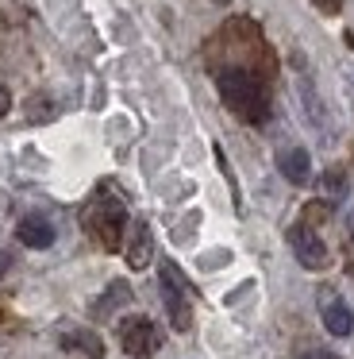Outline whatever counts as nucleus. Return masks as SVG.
<instances>
[{
    "instance_id": "1",
    "label": "nucleus",
    "mask_w": 354,
    "mask_h": 359,
    "mask_svg": "<svg viewBox=\"0 0 354 359\" xmlns=\"http://www.w3.org/2000/svg\"><path fill=\"white\" fill-rule=\"evenodd\" d=\"M215 86H220L223 104H227L239 120H246V124H262V120L269 116L266 86H262L254 74H246V70H223L220 78H215Z\"/></svg>"
},
{
    "instance_id": "2",
    "label": "nucleus",
    "mask_w": 354,
    "mask_h": 359,
    "mask_svg": "<svg viewBox=\"0 0 354 359\" xmlns=\"http://www.w3.org/2000/svg\"><path fill=\"white\" fill-rule=\"evenodd\" d=\"M158 290H162V305H166V317L177 332H189L192 325V305H189V286H185L177 263H162L158 266Z\"/></svg>"
},
{
    "instance_id": "3",
    "label": "nucleus",
    "mask_w": 354,
    "mask_h": 359,
    "mask_svg": "<svg viewBox=\"0 0 354 359\" xmlns=\"http://www.w3.org/2000/svg\"><path fill=\"white\" fill-rule=\"evenodd\" d=\"M123 224H127V209H123V201H115V197H108V194L92 197L89 212H85V228H89L104 248H120Z\"/></svg>"
},
{
    "instance_id": "4",
    "label": "nucleus",
    "mask_w": 354,
    "mask_h": 359,
    "mask_svg": "<svg viewBox=\"0 0 354 359\" xmlns=\"http://www.w3.org/2000/svg\"><path fill=\"white\" fill-rule=\"evenodd\" d=\"M120 348L131 359H150L162 348V328L150 317H127L120 325Z\"/></svg>"
},
{
    "instance_id": "5",
    "label": "nucleus",
    "mask_w": 354,
    "mask_h": 359,
    "mask_svg": "<svg viewBox=\"0 0 354 359\" xmlns=\"http://www.w3.org/2000/svg\"><path fill=\"white\" fill-rule=\"evenodd\" d=\"M289 248H292V255H297V263L308 266V271H323V263H327V248H323V240L312 232V228H304V224L289 228Z\"/></svg>"
},
{
    "instance_id": "6",
    "label": "nucleus",
    "mask_w": 354,
    "mask_h": 359,
    "mask_svg": "<svg viewBox=\"0 0 354 359\" xmlns=\"http://www.w3.org/2000/svg\"><path fill=\"white\" fill-rule=\"evenodd\" d=\"M123 255H127L131 271H146V266H150V259H154V236H150V224H146V220H139V224H135V232H131Z\"/></svg>"
},
{
    "instance_id": "7",
    "label": "nucleus",
    "mask_w": 354,
    "mask_h": 359,
    "mask_svg": "<svg viewBox=\"0 0 354 359\" xmlns=\"http://www.w3.org/2000/svg\"><path fill=\"white\" fill-rule=\"evenodd\" d=\"M15 236H20V243H27L31 251H46L58 232H54V224L43 220V217H23L20 228H15Z\"/></svg>"
},
{
    "instance_id": "8",
    "label": "nucleus",
    "mask_w": 354,
    "mask_h": 359,
    "mask_svg": "<svg viewBox=\"0 0 354 359\" xmlns=\"http://www.w3.org/2000/svg\"><path fill=\"white\" fill-rule=\"evenodd\" d=\"M277 170H281L292 186H304V182L312 178V158H308L304 147H285L281 155H277Z\"/></svg>"
},
{
    "instance_id": "9",
    "label": "nucleus",
    "mask_w": 354,
    "mask_h": 359,
    "mask_svg": "<svg viewBox=\"0 0 354 359\" xmlns=\"http://www.w3.org/2000/svg\"><path fill=\"white\" fill-rule=\"evenodd\" d=\"M323 328H327L331 336H351V328H354L351 305L339 302V297H327V302H323Z\"/></svg>"
},
{
    "instance_id": "10",
    "label": "nucleus",
    "mask_w": 354,
    "mask_h": 359,
    "mask_svg": "<svg viewBox=\"0 0 354 359\" xmlns=\"http://www.w3.org/2000/svg\"><path fill=\"white\" fill-rule=\"evenodd\" d=\"M300 101H304L308 124L320 128V132H331V124H327V109H323V101L316 97V89H312V81H308V78H300Z\"/></svg>"
},
{
    "instance_id": "11",
    "label": "nucleus",
    "mask_w": 354,
    "mask_h": 359,
    "mask_svg": "<svg viewBox=\"0 0 354 359\" xmlns=\"http://www.w3.org/2000/svg\"><path fill=\"white\" fill-rule=\"evenodd\" d=\"M62 344H66V348H81L89 359H104V344H100V336H97V332H85V328H73V332H66V336H62Z\"/></svg>"
},
{
    "instance_id": "12",
    "label": "nucleus",
    "mask_w": 354,
    "mask_h": 359,
    "mask_svg": "<svg viewBox=\"0 0 354 359\" xmlns=\"http://www.w3.org/2000/svg\"><path fill=\"white\" fill-rule=\"evenodd\" d=\"M131 302V286L123 278H115V282H108V290H104V302L97 305V313L100 317H108L112 309H120V305H127Z\"/></svg>"
},
{
    "instance_id": "13",
    "label": "nucleus",
    "mask_w": 354,
    "mask_h": 359,
    "mask_svg": "<svg viewBox=\"0 0 354 359\" xmlns=\"http://www.w3.org/2000/svg\"><path fill=\"white\" fill-rule=\"evenodd\" d=\"M27 116H35V120H46V116H50V101H43V97H35V101H27Z\"/></svg>"
},
{
    "instance_id": "14",
    "label": "nucleus",
    "mask_w": 354,
    "mask_h": 359,
    "mask_svg": "<svg viewBox=\"0 0 354 359\" xmlns=\"http://www.w3.org/2000/svg\"><path fill=\"white\" fill-rule=\"evenodd\" d=\"M339 4H343V0H316V8H320V12H327V16H335V12H339Z\"/></svg>"
},
{
    "instance_id": "15",
    "label": "nucleus",
    "mask_w": 354,
    "mask_h": 359,
    "mask_svg": "<svg viewBox=\"0 0 354 359\" xmlns=\"http://www.w3.org/2000/svg\"><path fill=\"white\" fill-rule=\"evenodd\" d=\"M8 109H12V93H8V86H0V116H8Z\"/></svg>"
},
{
    "instance_id": "16",
    "label": "nucleus",
    "mask_w": 354,
    "mask_h": 359,
    "mask_svg": "<svg viewBox=\"0 0 354 359\" xmlns=\"http://www.w3.org/2000/svg\"><path fill=\"white\" fill-rule=\"evenodd\" d=\"M304 359H339V355H335V351H327V348H320V351H308Z\"/></svg>"
},
{
    "instance_id": "17",
    "label": "nucleus",
    "mask_w": 354,
    "mask_h": 359,
    "mask_svg": "<svg viewBox=\"0 0 354 359\" xmlns=\"http://www.w3.org/2000/svg\"><path fill=\"white\" fill-rule=\"evenodd\" d=\"M8 266H12V255H8V251H0V278L8 274Z\"/></svg>"
},
{
    "instance_id": "18",
    "label": "nucleus",
    "mask_w": 354,
    "mask_h": 359,
    "mask_svg": "<svg viewBox=\"0 0 354 359\" xmlns=\"http://www.w3.org/2000/svg\"><path fill=\"white\" fill-rule=\"evenodd\" d=\"M220 4H227V0H220Z\"/></svg>"
}]
</instances>
